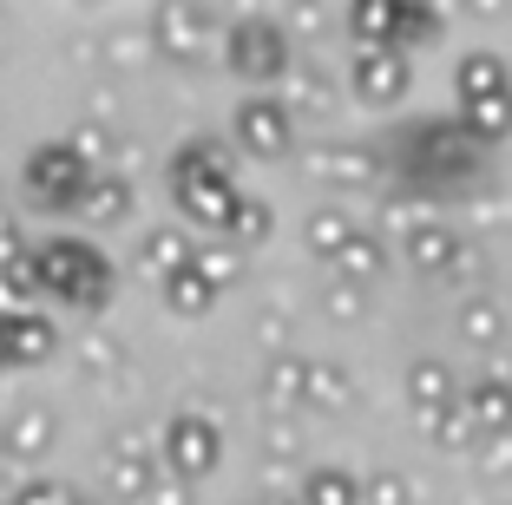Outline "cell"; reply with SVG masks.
<instances>
[{
  "mask_svg": "<svg viewBox=\"0 0 512 505\" xmlns=\"http://www.w3.org/2000/svg\"><path fill=\"white\" fill-rule=\"evenodd\" d=\"M355 86L394 92V86H401V53H394V46H375V53H362V60H355Z\"/></svg>",
  "mask_w": 512,
  "mask_h": 505,
  "instance_id": "4",
  "label": "cell"
},
{
  "mask_svg": "<svg viewBox=\"0 0 512 505\" xmlns=\"http://www.w3.org/2000/svg\"><path fill=\"white\" fill-rule=\"evenodd\" d=\"M237 132H243V145H256V151H276L289 138V119H283V105L276 99H250L237 112Z\"/></svg>",
  "mask_w": 512,
  "mask_h": 505,
  "instance_id": "1",
  "label": "cell"
},
{
  "mask_svg": "<svg viewBox=\"0 0 512 505\" xmlns=\"http://www.w3.org/2000/svg\"><path fill=\"white\" fill-rule=\"evenodd\" d=\"M171 446H178V460H184V479L204 473V466L217 460V433H211V427H197V414H184L178 427H171Z\"/></svg>",
  "mask_w": 512,
  "mask_h": 505,
  "instance_id": "3",
  "label": "cell"
},
{
  "mask_svg": "<svg viewBox=\"0 0 512 505\" xmlns=\"http://www.w3.org/2000/svg\"><path fill=\"white\" fill-rule=\"evenodd\" d=\"M237 73H263L270 79L276 66H283V40H276V27H237Z\"/></svg>",
  "mask_w": 512,
  "mask_h": 505,
  "instance_id": "2",
  "label": "cell"
}]
</instances>
